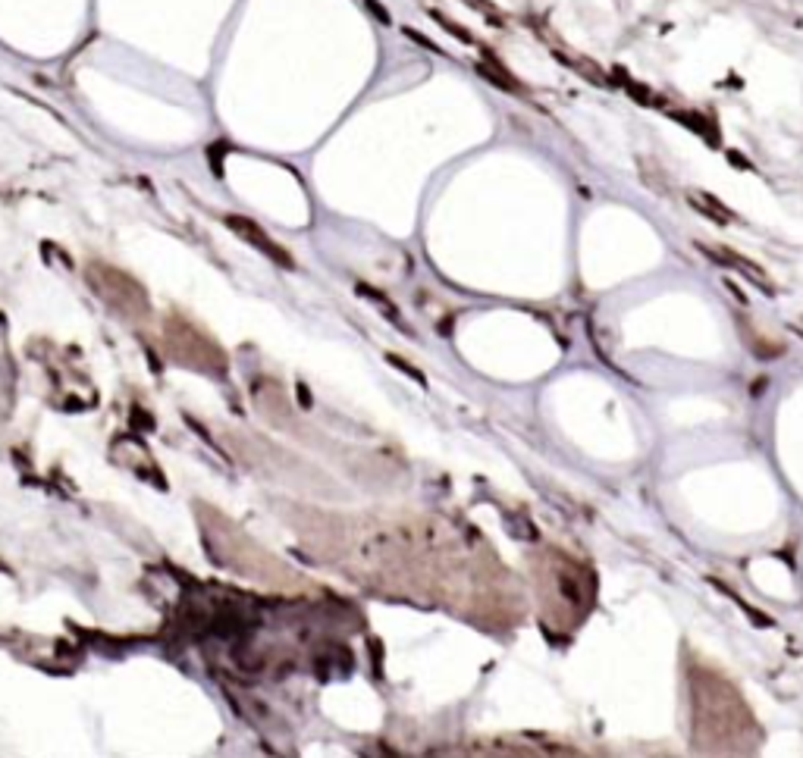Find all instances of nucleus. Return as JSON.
<instances>
[{
  "label": "nucleus",
  "instance_id": "8",
  "mask_svg": "<svg viewBox=\"0 0 803 758\" xmlns=\"http://www.w3.org/2000/svg\"><path fill=\"white\" fill-rule=\"evenodd\" d=\"M465 3H468V6H474V10L481 13V16H487V19H490V22L502 25V16H499V10H496V6L490 3V0H465Z\"/></svg>",
  "mask_w": 803,
  "mask_h": 758
},
{
  "label": "nucleus",
  "instance_id": "3",
  "mask_svg": "<svg viewBox=\"0 0 803 758\" xmlns=\"http://www.w3.org/2000/svg\"><path fill=\"white\" fill-rule=\"evenodd\" d=\"M687 200H690V207H696L703 216L715 219L719 226H725V223H731V219H734V213L728 210L725 204H719V200H715L712 194H706V191H690Z\"/></svg>",
  "mask_w": 803,
  "mask_h": 758
},
{
  "label": "nucleus",
  "instance_id": "7",
  "mask_svg": "<svg viewBox=\"0 0 803 758\" xmlns=\"http://www.w3.org/2000/svg\"><path fill=\"white\" fill-rule=\"evenodd\" d=\"M712 583H715V580H712ZM715 586H719V589H722V592H728V599H734V601H738V605H740V608H744V611H747V614H750V617H753V620H756V626H772V624H775V620H772V617H769V614H759V611H756V608H753V605H747V601H744V599H740V595H734V592H731V589H728V586H725V583H715Z\"/></svg>",
  "mask_w": 803,
  "mask_h": 758
},
{
  "label": "nucleus",
  "instance_id": "4",
  "mask_svg": "<svg viewBox=\"0 0 803 758\" xmlns=\"http://www.w3.org/2000/svg\"><path fill=\"white\" fill-rule=\"evenodd\" d=\"M229 223H233L235 229H239V232H242V235H245V238H251L254 244H260V248H264V251H267V254H270V257H276L279 263H286V267H289V263H292L289 257H286L283 251H279L276 244L270 242V238H267V235H260V232H258V226H251V223H248V219H239V216H233V219H229Z\"/></svg>",
  "mask_w": 803,
  "mask_h": 758
},
{
  "label": "nucleus",
  "instance_id": "9",
  "mask_svg": "<svg viewBox=\"0 0 803 758\" xmlns=\"http://www.w3.org/2000/svg\"><path fill=\"white\" fill-rule=\"evenodd\" d=\"M386 361H389V363H396V367L402 370V373H405V376H412V379H418L421 386H427L424 373H421L418 367H412V363H408V361H402V357H398V354H386Z\"/></svg>",
  "mask_w": 803,
  "mask_h": 758
},
{
  "label": "nucleus",
  "instance_id": "6",
  "mask_svg": "<svg viewBox=\"0 0 803 758\" xmlns=\"http://www.w3.org/2000/svg\"><path fill=\"white\" fill-rule=\"evenodd\" d=\"M427 13H430V19H433V22L439 25V29H446V31H449L452 38H458V41H462V44H477V38L471 35V31L465 29V25H458V22H455V19H452V16H446L443 10H437V6H427Z\"/></svg>",
  "mask_w": 803,
  "mask_h": 758
},
{
  "label": "nucleus",
  "instance_id": "1",
  "mask_svg": "<svg viewBox=\"0 0 803 758\" xmlns=\"http://www.w3.org/2000/svg\"><path fill=\"white\" fill-rule=\"evenodd\" d=\"M552 56H556L559 63H565L568 69H575L577 75H584L587 81H593V85H609L606 75H602V69L596 66L593 60H587L584 54H575L571 47H562V44H552Z\"/></svg>",
  "mask_w": 803,
  "mask_h": 758
},
{
  "label": "nucleus",
  "instance_id": "2",
  "mask_svg": "<svg viewBox=\"0 0 803 758\" xmlns=\"http://www.w3.org/2000/svg\"><path fill=\"white\" fill-rule=\"evenodd\" d=\"M696 248L703 251L706 257H712V260H719V263H728V267H738V269H747V276H750L753 282H756L759 288H769L765 285V279H763V269L756 267L753 260H747V257H740V254H734L731 248H709V244H696ZM772 292V288H769Z\"/></svg>",
  "mask_w": 803,
  "mask_h": 758
},
{
  "label": "nucleus",
  "instance_id": "10",
  "mask_svg": "<svg viewBox=\"0 0 803 758\" xmlns=\"http://www.w3.org/2000/svg\"><path fill=\"white\" fill-rule=\"evenodd\" d=\"M364 3H367V6H371V10H373V13H377V16H380V19H383V22H389V13H383V6H380V3H377V0H364Z\"/></svg>",
  "mask_w": 803,
  "mask_h": 758
},
{
  "label": "nucleus",
  "instance_id": "5",
  "mask_svg": "<svg viewBox=\"0 0 803 758\" xmlns=\"http://www.w3.org/2000/svg\"><path fill=\"white\" fill-rule=\"evenodd\" d=\"M671 119H678L681 125H687V129H694L696 135H703L709 144H719V132L709 125V119H703L700 113H687V110H669Z\"/></svg>",
  "mask_w": 803,
  "mask_h": 758
}]
</instances>
